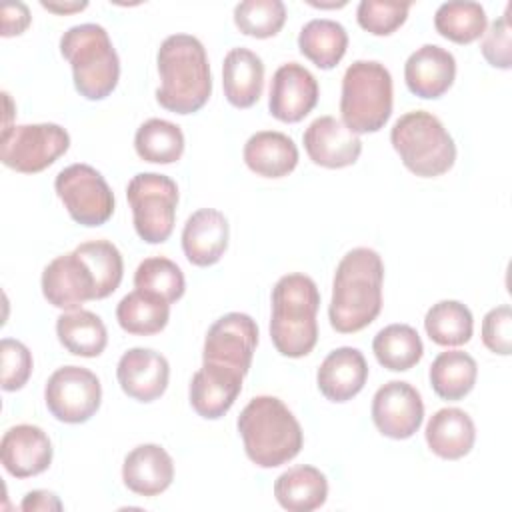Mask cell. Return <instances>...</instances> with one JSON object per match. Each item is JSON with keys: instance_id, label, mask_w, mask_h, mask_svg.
Wrapping results in <instances>:
<instances>
[{"instance_id": "30", "label": "cell", "mask_w": 512, "mask_h": 512, "mask_svg": "<svg viewBox=\"0 0 512 512\" xmlns=\"http://www.w3.org/2000/svg\"><path fill=\"white\" fill-rule=\"evenodd\" d=\"M120 328L134 336H152L166 328L170 320V304L146 290H132L116 306Z\"/></svg>"}, {"instance_id": "19", "label": "cell", "mask_w": 512, "mask_h": 512, "mask_svg": "<svg viewBox=\"0 0 512 512\" xmlns=\"http://www.w3.org/2000/svg\"><path fill=\"white\" fill-rule=\"evenodd\" d=\"M52 442L48 434L34 424H16L0 440V460L14 478H30L48 470L52 462Z\"/></svg>"}, {"instance_id": "13", "label": "cell", "mask_w": 512, "mask_h": 512, "mask_svg": "<svg viewBox=\"0 0 512 512\" xmlns=\"http://www.w3.org/2000/svg\"><path fill=\"white\" fill-rule=\"evenodd\" d=\"M422 420L424 402L412 384L390 380L376 390L372 398V422L380 434L392 440H406L420 430Z\"/></svg>"}, {"instance_id": "21", "label": "cell", "mask_w": 512, "mask_h": 512, "mask_svg": "<svg viewBox=\"0 0 512 512\" xmlns=\"http://www.w3.org/2000/svg\"><path fill=\"white\" fill-rule=\"evenodd\" d=\"M230 226L226 216L216 208H200L192 212L182 228V250L190 264L212 266L228 248Z\"/></svg>"}, {"instance_id": "38", "label": "cell", "mask_w": 512, "mask_h": 512, "mask_svg": "<svg viewBox=\"0 0 512 512\" xmlns=\"http://www.w3.org/2000/svg\"><path fill=\"white\" fill-rule=\"evenodd\" d=\"M286 22L282 0H244L234 6V24L252 38L276 36Z\"/></svg>"}, {"instance_id": "34", "label": "cell", "mask_w": 512, "mask_h": 512, "mask_svg": "<svg viewBox=\"0 0 512 512\" xmlns=\"http://www.w3.org/2000/svg\"><path fill=\"white\" fill-rule=\"evenodd\" d=\"M134 150L144 162L172 164L184 152V134L178 124L164 118H150L134 134Z\"/></svg>"}, {"instance_id": "6", "label": "cell", "mask_w": 512, "mask_h": 512, "mask_svg": "<svg viewBox=\"0 0 512 512\" xmlns=\"http://www.w3.org/2000/svg\"><path fill=\"white\" fill-rule=\"evenodd\" d=\"M390 142L402 164L420 178L446 174L456 162V144L438 116L426 110L402 114L392 130Z\"/></svg>"}, {"instance_id": "39", "label": "cell", "mask_w": 512, "mask_h": 512, "mask_svg": "<svg viewBox=\"0 0 512 512\" xmlns=\"http://www.w3.org/2000/svg\"><path fill=\"white\" fill-rule=\"evenodd\" d=\"M410 6L412 2L362 0L356 8V20L370 34L388 36L406 22Z\"/></svg>"}, {"instance_id": "42", "label": "cell", "mask_w": 512, "mask_h": 512, "mask_svg": "<svg viewBox=\"0 0 512 512\" xmlns=\"http://www.w3.org/2000/svg\"><path fill=\"white\" fill-rule=\"evenodd\" d=\"M482 342L484 346L500 356L512 352V310L508 304H500L486 312L482 320Z\"/></svg>"}, {"instance_id": "11", "label": "cell", "mask_w": 512, "mask_h": 512, "mask_svg": "<svg viewBox=\"0 0 512 512\" xmlns=\"http://www.w3.org/2000/svg\"><path fill=\"white\" fill-rule=\"evenodd\" d=\"M48 412L64 424H82L90 420L102 402L98 376L82 366H62L54 370L44 386Z\"/></svg>"}, {"instance_id": "7", "label": "cell", "mask_w": 512, "mask_h": 512, "mask_svg": "<svg viewBox=\"0 0 512 512\" xmlns=\"http://www.w3.org/2000/svg\"><path fill=\"white\" fill-rule=\"evenodd\" d=\"M392 76L378 60H356L342 76L340 114L354 134L378 132L392 114Z\"/></svg>"}, {"instance_id": "45", "label": "cell", "mask_w": 512, "mask_h": 512, "mask_svg": "<svg viewBox=\"0 0 512 512\" xmlns=\"http://www.w3.org/2000/svg\"><path fill=\"white\" fill-rule=\"evenodd\" d=\"M40 6L50 12H56V14H70V12L84 10L88 6V2H46V0H42Z\"/></svg>"}, {"instance_id": "3", "label": "cell", "mask_w": 512, "mask_h": 512, "mask_svg": "<svg viewBox=\"0 0 512 512\" xmlns=\"http://www.w3.org/2000/svg\"><path fill=\"white\" fill-rule=\"evenodd\" d=\"M244 452L260 468H276L298 456L304 444L300 422L276 396H256L236 420Z\"/></svg>"}, {"instance_id": "12", "label": "cell", "mask_w": 512, "mask_h": 512, "mask_svg": "<svg viewBox=\"0 0 512 512\" xmlns=\"http://www.w3.org/2000/svg\"><path fill=\"white\" fill-rule=\"evenodd\" d=\"M258 344V326L244 312H228L220 316L206 332L202 360L230 366L244 376L250 370Z\"/></svg>"}, {"instance_id": "18", "label": "cell", "mask_w": 512, "mask_h": 512, "mask_svg": "<svg viewBox=\"0 0 512 512\" xmlns=\"http://www.w3.org/2000/svg\"><path fill=\"white\" fill-rule=\"evenodd\" d=\"M116 378L126 396L138 402H154L168 388L170 364L160 352L136 346L120 356Z\"/></svg>"}, {"instance_id": "29", "label": "cell", "mask_w": 512, "mask_h": 512, "mask_svg": "<svg viewBox=\"0 0 512 512\" xmlns=\"http://www.w3.org/2000/svg\"><path fill=\"white\" fill-rule=\"evenodd\" d=\"M300 52L318 68H334L346 54L348 32L346 28L330 18H314L306 22L298 34Z\"/></svg>"}, {"instance_id": "1", "label": "cell", "mask_w": 512, "mask_h": 512, "mask_svg": "<svg viewBox=\"0 0 512 512\" xmlns=\"http://www.w3.org/2000/svg\"><path fill=\"white\" fill-rule=\"evenodd\" d=\"M384 262L372 248L358 246L342 256L332 282L328 318L336 332L352 334L376 320L382 310Z\"/></svg>"}, {"instance_id": "9", "label": "cell", "mask_w": 512, "mask_h": 512, "mask_svg": "<svg viewBox=\"0 0 512 512\" xmlns=\"http://www.w3.org/2000/svg\"><path fill=\"white\" fill-rule=\"evenodd\" d=\"M68 148L70 134L60 124H18L2 128L0 160L16 172L36 174L52 166Z\"/></svg>"}, {"instance_id": "44", "label": "cell", "mask_w": 512, "mask_h": 512, "mask_svg": "<svg viewBox=\"0 0 512 512\" xmlns=\"http://www.w3.org/2000/svg\"><path fill=\"white\" fill-rule=\"evenodd\" d=\"M20 510L24 512H50L62 510V502L54 492L48 490H32L20 502Z\"/></svg>"}, {"instance_id": "15", "label": "cell", "mask_w": 512, "mask_h": 512, "mask_svg": "<svg viewBox=\"0 0 512 512\" xmlns=\"http://www.w3.org/2000/svg\"><path fill=\"white\" fill-rule=\"evenodd\" d=\"M318 96L316 76L298 62H286L272 76L268 108L276 120L294 124L314 110Z\"/></svg>"}, {"instance_id": "31", "label": "cell", "mask_w": 512, "mask_h": 512, "mask_svg": "<svg viewBox=\"0 0 512 512\" xmlns=\"http://www.w3.org/2000/svg\"><path fill=\"white\" fill-rule=\"evenodd\" d=\"M478 376L476 360L462 350H446L440 352L430 364V384L432 390L442 400H462L472 392Z\"/></svg>"}, {"instance_id": "36", "label": "cell", "mask_w": 512, "mask_h": 512, "mask_svg": "<svg viewBox=\"0 0 512 512\" xmlns=\"http://www.w3.org/2000/svg\"><path fill=\"white\" fill-rule=\"evenodd\" d=\"M134 286L172 304L184 296L186 280L176 262L164 256H150L138 264L134 272Z\"/></svg>"}, {"instance_id": "17", "label": "cell", "mask_w": 512, "mask_h": 512, "mask_svg": "<svg viewBox=\"0 0 512 512\" xmlns=\"http://www.w3.org/2000/svg\"><path fill=\"white\" fill-rule=\"evenodd\" d=\"M308 158L324 168L352 166L360 152L362 140L334 116H318L308 124L302 136Z\"/></svg>"}, {"instance_id": "10", "label": "cell", "mask_w": 512, "mask_h": 512, "mask_svg": "<svg viewBox=\"0 0 512 512\" xmlns=\"http://www.w3.org/2000/svg\"><path fill=\"white\" fill-rule=\"evenodd\" d=\"M54 190L70 218L82 226H102L114 214V194L90 164H70L56 174Z\"/></svg>"}, {"instance_id": "4", "label": "cell", "mask_w": 512, "mask_h": 512, "mask_svg": "<svg viewBox=\"0 0 512 512\" xmlns=\"http://www.w3.org/2000/svg\"><path fill=\"white\" fill-rule=\"evenodd\" d=\"M320 292L316 282L292 272L282 276L272 288L270 338L274 348L288 358H302L318 342Z\"/></svg>"}, {"instance_id": "35", "label": "cell", "mask_w": 512, "mask_h": 512, "mask_svg": "<svg viewBox=\"0 0 512 512\" xmlns=\"http://www.w3.org/2000/svg\"><path fill=\"white\" fill-rule=\"evenodd\" d=\"M488 26L486 12L478 2L452 0L438 6L434 28L440 36L456 44H470L484 36Z\"/></svg>"}, {"instance_id": "41", "label": "cell", "mask_w": 512, "mask_h": 512, "mask_svg": "<svg viewBox=\"0 0 512 512\" xmlns=\"http://www.w3.org/2000/svg\"><path fill=\"white\" fill-rule=\"evenodd\" d=\"M510 4L506 6L504 14L500 18H496L490 28L484 32L480 50L482 56L486 58V62L494 68H502L508 70L512 66V40H510Z\"/></svg>"}, {"instance_id": "22", "label": "cell", "mask_w": 512, "mask_h": 512, "mask_svg": "<svg viewBox=\"0 0 512 512\" xmlns=\"http://www.w3.org/2000/svg\"><path fill=\"white\" fill-rule=\"evenodd\" d=\"M368 380V364L364 354L352 346L332 350L316 372L318 390L330 402L352 400Z\"/></svg>"}, {"instance_id": "28", "label": "cell", "mask_w": 512, "mask_h": 512, "mask_svg": "<svg viewBox=\"0 0 512 512\" xmlns=\"http://www.w3.org/2000/svg\"><path fill=\"white\" fill-rule=\"evenodd\" d=\"M60 344L74 356L96 358L108 344V332L102 318L90 310H66L56 320Z\"/></svg>"}, {"instance_id": "2", "label": "cell", "mask_w": 512, "mask_h": 512, "mask_svg": "<svg viewBox=\"0 0 512 512\" xmlns=\"http://www.w3.org/2000/svg\"><path fill=\"white\" fill-rule=\"evenodd\" d=\"M160 88L156 100L174 114L198 112L212 94V76L204 44L192 34H170L156 54Z\"/></svg>"}, {"instance_id": "23", "label": "cell", "mask_w": 512, "mask_h": 512, "mask_svg": "<svg viewBox=\"0 0 512 512\" xmlns=\"http://www.w3.org/2000/svg\"><path fill=\"white\" fill-rule=\"evenodd\" d=\"M122 480L138 496H158L174 480V460L160 444H140L126 454Z\"/></svg>"}, {"instance_id": "27", "label": "cell", "mask_w": 512, "mask_h": 512, "mask_svg": "<svg viewBox=\"0 0 512 512\" xmlns=\"http://www.w3.org/2000/svg\"><path fill=\"white\" fill-rule=\"evenodd\" d=\"M274 496L288 512H312L326 502L328 480L316 466L300 464L276 478Z\"/></svg>"}, {"instance_id": "24", "label": "cell", "mask_w": 512, "mask_h": 512, "mask_svg": "<svg viewBox=\"0 0 512 512\" xmlns=\"http://www.w3.org/2000/svg\"><path fill=\"white\" fill-rule=\"evenodd\" d=\"M222 88L226 100L236 108H250L264 88V62L248 48H232L222 64Z\"/></svg>"}, {"instance_id": "32", "label": "cell", "mask_w": 512, "mask_h": 512, "mask_svg": "<svg viewBox=\"0 0 512 512\" xmlns=\"http://www.w3.org/2000/svg\"><path fill=\"white\" fill-rule=\"evenodd\" d=\"M372 352L386 370L406 372L424 354L420 334L408 324H388L372 340Z\"/></svg>"}, {"instance_id": "20", "label": "cell", "mask_w": 512, "mask_h": 512, "mask_svg": "<svg viewBox=\"0 0 512 512\" xmlns=\"http://www.w3.org/2000/svg\"><path fill=\"white\" fill-rule=\"evenodd\" d=\"M456 78V60L452 52L438 44L416 48L404 64V80L414 96L434 100L444 96Z\"/></svg>"}, {"instance_id": "16", "label": "cell", "mask_w": 512, "mask_h": 512, "mask_svg": "<svg viewBox=\"0 0 512 512\" xmlns=\"http://www.w3.org/2000/svg\"><path fill=\"white\" fill-rule=\"evenodd\" d=\"M244 374L210 360H202L190 382V404L206 420L222 418L242 390Z\"/></svg>"}, {"instance_id": "40", "label": "cell", "mask_w": 512, "mask_h": 512, "mask_svg": "<svg viewBox=\"0 0 512 512\" xmlns=\"http://www.w3.org/2000/svg\"><path fill=\"white\" fill-rule=\"evenodd\" d=\"M32 352L26 344L14 338H2L0 342V386L6 392L20 390L32 374Z\"/></svg>"}, {"instance_id": "14", "label": "cell", "mask_w": 512, "mask_h": 512, "mask_svg": "<svg viewBox=\"0 0 512 512\" xmlns=\"http://www.w3.org/2000/svg\"><path fill=\"white\" fill-rule=\"evenodd\" d=\"M42 294L60 310H78L88 300H98V284L88 262L76 252L56 256L42 272Z\"/></svg>"}, {"instance_id": "25", "label": "cell", "mask_w": 512, "mask_h": 512, "mask_svg": "<svg viewBox=\"0 0 512 512\" xmlns=\"http://www.w3.org/2000/svg\"><path fill=\"white\" fill-rule=\"evenodd\" d=\"M246 166L264 178L288 176L298 164V146L290 136L276 130H260L244 144Z\"/></svg>"}, {"instance_id": "33", "label": "cell", "mask_w": 512, "mask_h": 512, "mask_svg": "<svg viewBox=\"0 0 512 512\" xmlns=\"http://www.w3.org/2000/svg\"><path fill=\"white\" fill-rule=\"evenodd\" d=\"M424 330L438 346H462L472 338L474 318L466 304L458 300H440L428 308Z\"/></svg>"}, {"instance_id": "8", "label": "cell", "mask_w": 512, "mask_h": 512, "mask_svg": "<svg viewBox=\"0 0 512 512\" xmlns=\"http://www.w3.org/2000/svg\"><path fill=\"white\" fill-rule=\"evenodd\" d=\"M126 198L132 208L136 234L148 244L166 242L176 222V182L160 172H140L130 178Z\"/></svg>"}, {"instance_id": "43", "label": "cell", "mask_w": 512, "mask_h": 512, "mask_svg": "<svg viewBox=\"0 0 512 512\" xmlns=\"http://www.w3.org/2000/svg\"><path fill=\"white\" fill-rule=\"evenodd\" d=\"M2 36H18L30 26V10L24 2H8L0 8Z\"/></svg>"}, {"instance_id": "26", "label": "cell", "mask_w": 512, "mask_h": 512, "mask_svg": "<svg viewBox=\"0 0 512 512\" xmlns=\"http://www.w3.org/2000/svg\"><path fill=\"white\" fill-rule=\"evenodd\" d=\"M424 436L428 448L436 456L444 460H458L474 448L476 426L464 410L440 408L430 416Z\"/></svg>"}, {"instance_id": "5", "label": "cell", "mask_w": 512, "mask_h": 512, "mask_svg": "<svg viewBox=\"0 0 512 512\" xmlns=\"http://www.w3.org/2000/svg\"><path fill=\"white\" fill-rule=\"evenodd\" d=\"M60 54L70 62L74 88L86 100H104L120 78V58L104 26L86 22L60 36Z\"/></svg>"}, {"instance_id": "37", "label": "cell", "mask_w": 512, "mask_h": 512, "mask_svg": "<svg viewBox=\"0 0 512 512\" xmlns=\"http://www.w3.org/2000/svg\"><path fill=\"white\" fill-rule=\"evenodd\" d=\"M90 266L96 284L98 300L110 296L122 282L124 262L120 250L110 240H88L74 248Z\"/></svg>"}]
</instances>
